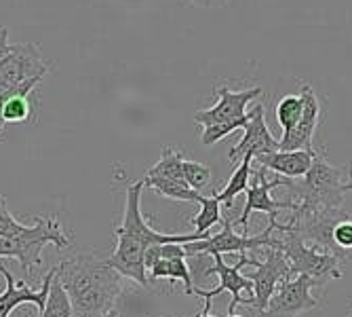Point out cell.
I'll use <instances>...</instances> for the list:
<instances>
[{
	"label": "cell",
	"instance_id": "8",
	"mask_svg": "<svg viewBox=\"0 0 352 317\" xmlns=\"http://www.w3.org/2000/svg\"><path fill=\"white\" fill-rule=\"evenodd\" d=\"M211 258L215 263H213V267H209L205 271V277L219 275V285H217V288H213V290L195 288V292H192V294H197V296H201L205 300H211V298H215V296H219L223 292H228L232 296V300L228 305V313H234L236 305H253V298H243L241 296L243 290H247V292L253 294V283H251V279L241 273L245 267H251V258L247 256V252L239 254V263L236 265H226V263H223V258H221V254H213Z\"/></svg>",
	"mask_w": 352,
	"mask_h": 317
},
{
	"label": "cell",
	"instance_id": "1",
	"mask_svg": "<svg viewBox=\"0 0 352 317\" xmlns=\"http://www.w3.org/2000/svg\"><path fill=\"white\" fill-rule=\"evenodd\" d=\"M57 279L68 292L76 317H102L114 309L122 292L118 271L93 254H78L63 260L57 267Z\"/></svg>",
	"mask_w": 352,
	"mask_h": 317
},
{
	"label": "cell",
	"instance_id": "24",
	"mask_svg": "<svg viewBox=\"0 0 352 317\" xmlns=\"http://www.w3.org/2000/svg\"><path fill=\"white\" fill-rule=\"evenodd\" d=\"M304 102L300 95H285L276 106V121L283 127V132L292 130V127L302 119Z\"/></svg>",
	"mask_w": 352,
	"mask_h": 317
},
{
	"label": "cell",
	"instance_id": "32",
	"mask_svg": "<svg viewBox=\"0 0 352 317\" xmlns=\"http://www.w3.org/2000/svg\"><path fill=\"white\" fill-rule=\"evenodd\" d=\"M209 311H211V300H205V309H203V313L199 317H213Z\"/></svg>",
	"mask_w": 352,
	"mask_h": 317
},
{
	"label": "cell",
	"instance_id": "23",
	"mask_svg": "<svg viewBox=\"0 0 352 317\" xmlns=\"http://www.w3.org/2000/svg\"><path fill=\"white\" fill-rule=\"evenodd\" d=\"M182 163H184V156H182L175 148H163L161 158H158V161L148 170V174H146V176H150V178L184 180Z\"/></svg>",
	"mask_w": 352,
	"mask_h": 317
},
{
	"label": "cell",
	"instance_id": "14",
	"mask_svg": "<svg viewBox=\"0 0 352 317\" xmlns=\"http://www.w3.org/2000/svg\"><path fill=\"white\" fill-rule=\"evenodd\" d=\"M245 134L243 140L230 148L228 158L232 163H239L245 154H251L253 158L260 154H268L272 150H278V140H274L272 132L268 130L266 119H264V106L255 104V108L249 112V123L243 127Z\"/></svg>",
	"mask_w": 352,
	"mask_h": 317
},
{
	"label": "cell",
	"instance_id": "29",
	"mask_svg": "<svg viewBox=\"0 0 352 317\" xmlns=\"http://www.w3.org/2000/svg\"><path fill=\"white\" fill-rule=\"evenodd\" d=\"M182 3L190 7H199V9H219V7H226L228 0H182Z\"/></svg>",
	"mask_w": 352,
	"mask_h": 317
},
{
	"label": "cell",
	"instance_id": "10",
	"mask_svg": "<svg viewBox=\"0 0 352 317\" xmlns=\"http://www.w3.org/2000/svg\"><path fill=\"white\" fill-rule=\"evenodd\" d=\"M251 267L258 269L247 275L253 283V307L258 311H264L278 285L294 277V271L289 267V260L285 258V254L276 247H266V260L251 258Z\"/></svg>",
	"mask_w": 352,
	"mask_h": 317
},
{
	"label": "cell",
	"instance_id": "35",
	"mask_svg": "<svg viewBox=\"0 0 352 317\" xmlns=\"http://www.w3.org/2000/svg\"><path fill=\"white\" fill-rule=\"evenodd\" d=\"M348 315H350V317H352V311H350V313H348Z\"/></svg>",
	"mask_w": 352,
	"mask_h": 317
},
{
	"label": "cell",
	"instance_id": "17",
	"mask_svg": "<svg viewBox=\"0 0 352 317\" xmlns=\"http://www.w3.org/2000/svg\"><path fill=\"white\" fill-rule=\"evenodd\" d=\"M41 81H43V76L30 79L5 93H0V136H3L7 123H23L30 119L32 108L28 102V95Z\"/></svg>",
	"mask_w": 352,
	"mask_h": 317
},
{
	"label": "cell",
	"instance_id": "22",
	"mask_svg": "<svg viewBox=\"0 0 352 317\" xmlns=\"http://www.w3.org/2000/svg\"><path fill=\"white\" fill-rule=\"evenodd\" d=\"M72 315H74V311H72L70 296H68L66 290H63V285H61V281L57 279V273H55L49 296H47V305L41 311V317H72Z\"/></svg>",
	"mask_w": 352,
	"mask_h": 317
},
{
	"label": "cell",
	"instance_id": "33",
	"mask_svg": "<svg viewBox=\"0 0 352 317\" xmlns=\"http://www.w3.org/2000/svg\"><path fill=\"white\" fill-rule=\"evenodd\" d=\"M102 317H120V315H118V313H116V311L112 309V311H108V313H104Z\"/></svg>",
	"mask_w": 352,
	"mask_h": 317
},
{
	"label": "cell",
	"instance_id": "11",
	"mask_svg": "<svg viewBox=\"0 0 352 317\" xmlns=\"http://www.w3.org/2000/svg\"><path fill=\"white\" fill-rule=\"evenodd\" d=\"M262 95V87H253L245 91H230L228 87H219V98L211 108L195 112V123L209 127L217 123H226V121H236L247 116V106L258 100Z\"/></svg>",
	"mask_w": 352,
	"mask_h": 317
},
{
	"label": "cell",
	"instance_id": "19",
	"mask_svg": "<svg viewBox=\"0 0 352 317\" xmlns=\"http://www.w3.org/2000/svg\"><path fill=\"white\" fill-rule=\"evenodd\" d=\"M156 279H171L184 281V292L192 294L195 292V285H192V277H190V267L186 265V258H161L150 271H148V281H156Z\"/></svg>",
	"mask_w": 352,
	"mask_h": 317
},
{
	"label": "cell",
	"instance_id": "18",
	"mask_svg": "<svg viewBox=\"0 0 352 317\" xmlns=\"http://www.w3.org/2000/svg\"><path fill=\"white\" fill-rule=\"evenodd\" d=\"M144 184L156 190L158 195H163L173 201H184V203H201L203 193L192 188L186 180H169V178H144Z\"/></svg>",
	"mask_w": 352,
	"mask_h": 317
},
{
	"label": "cell",
	"instance_id": "3",
	"mask_svg": "<svg viewBox=\"0 0 352 317\" xmlns=\"http://www.w3.org/2000/svg\"><path fill=\"white\" fill-rule=\"evenodd\" d=\"M47 243H53L57 249L70 245V237L63 233L55 216L38 218L36 225L28 227V231L21 235L15 237L0 235V258H15L19 260L25 273H32V269L41 267L43 247Z\"/></svg>",
	"mask_w": 352,
	"mask_h": 317
},
{
	"label": "cell",
	"instance_id": "30",
	"mask_svg": "<svg viewBox=\"0 0 352 317\" xmlns=\"http://www.w3.org/2000/svg\"><path fill=\"white\" fill-rule=\"evenodd\" d=\"M11 51V43H9V28H0V59H3L7 53Z\"/></svg>",
	"mask_w": 352,
	"mask_h": 317
},
{
	"label": "cell",
	"instance_id": "25",
	"mask_svg": "<svg viewBox=\"0 0 352 317\" xmlns=\"http://www.w3.org/2000/svg\"><path fill=\"white\" fill-rule=\"evenodd\" d=\"M182 172H184V180L195 188L199 190V193H203L205 188H211V167L205 165V163H199V161H186L182 163Z\"/></svg>",
	"mask_w": 352,
	"mask_h": 317
},
{
	"label": "cell",
	"instance_id": "31",
	"mask_svg": "<svg viewBox=\"0 0 352 317\" xmlns=\"http://www.w3.org/2000/svg\"><path fill=\"white\" fill-rule=\"evenodd\" d=\"M348 190H352V163L348 165V182L344 184V193H348Z\"/></svg>",
	"mask_w": 352,
	"mask_h": 317
},
{
	"label": "cell",
	"instance_id": "15",
	"mask_svg": "<svg viewBox=\"0 0 352 317\" xmlns=\"http://www.w3.org/2000/svg\"><path fill=\"white\" fill-rule=\"evenodd\" d=\"M144 252H146L144 243L126 235H116V249L112 252L110 258H106V265L118 271L120 277H129L135 283H140L142 288H146L150 281L144 265Z\"/></svg>",
	"mask_w": 352,
	"mask_h": 317
},
{
	"label": "cell",
	"instance_id": "5",
	"mask_svg": "<svg viewBox=\"0 0 352 317\" xmlns=\"http://www.w3.org/2000/svg\"><path fill=\"white\" fill-rule=\"evenodd\" d=\"M266 172H268V170L262 167V165H260L258 172H251V180H249V186H247V190H245L247 201H245V207H243L241 218L234 220V222H236V225H241L243 231L247 233L249 216H251L253 212H266V214H270V225H272L276 231H280V233H289V231L296 229V222L289 220V225H280L276 216H278L280 209H292V212H296V209H298V203L292 201V199H289V201H276V199H272V197H270V190L278 188L280 182H278V176L272 178V180H268V178H266Z\"/></svg>",
	"mask_w": 352,
	"mask_h": 317
},
{
	"label": "cell",
	"instance_id": "13",
	"mask_svg": "<svg viewBox=\"0 0 352 317\" xmlns=\"http://www.w3.org/2000/svg\"><path fill=\"white\" fill-rule=\"evenodd\" d=\"M55 273H57V267L51 269L45 275V281L41 285V290H34V288H30V285L25 281H21V279L15 281V277L9 273V269L5 265H0V275H3L5 281H7L5 292L0 294V317H9L13 313V309H17L21 305H34L38 311H43L45 305H47V296H49V290H51V283H53Z\"/></svg>",
	"mask_w": 352,
	"mask_h": 317
},
{
	"label": "cell",
	"instance_id": "26",
	"mask_svg": "<svg viewBox=\"0 0 352 317\" xmlns=\"http://www.w3.org/2000/svg\"><path fill=\"white\" fill-rule=\"evenodd\" d=\"M247 123H249V112H247V116L236 119V121H226V123L209 125V127H205L203 134H201V142H203V146H213V144H217L221 138L230 136L232 132L243 130V127H245Z\"/></svg>",
	"mask_w": 352,
	"mask_h": 317
},
{
	"label": "cell",
	"instance_id": "12",
	"mask_svg": "<svg viewBox=\"0 0 352 317\" xmlns=\"http://www.w3.org/2000/svg\"><path fill=\"white\" fill-rule=\"evenodd\" d=\"M300 98L304 102L302 119L292 127V130L283 132V138L278 140V150H308L314 152L312 136L318 127V116H321V102H318L316 93L310 85H302Z\"/></svg>",
	"mask_w": 352,
	"mask_h": 317
},
{
	"label": "cell",
	"instance_id": "9",
	"mask_svg": "<svg viewBox=\"0 0 352 317\" xmlns=\"http://www.w3.org/2000/svg\"><path fill=\"white\" fill-rule=\"evenodd\" d=\"M49 63L43 59L41 47L34 43L11 45V51L0 59V93H5L30 79L45 76Z\"/></svg>",
	"mask_w": 352,
	"mask_h": 317
},
{
	"label": "cell",
	"instance_id": "34",
	"mask_svg": "<svg viewBox=\"0 0 352 317\" xmlns=\"http://www.w3.org/2000/svg\"><path fill=\"white\" fill-rule=\"evenodd\" d=\"M228 317H243V315H236V313H228Z\"/></svg>",
	"mask_w": 352,
	"mask_h": 317
},
{
	"label": "cell",
	"instance_id": "16",
	"mask_svg": "<svg viewBox=\"0 0 352 317\" xmlns=\"http://www.w3.org/2000/svg\"><path fill=\"white\" fill-rule=\"evenodd\" d=\"M314 152H308V150H272L268 154L255 156V161H258L262 167L274 172L276 176L302 178L312 165Z\"/></svg>",
	"mask_w": 352,
	"mask_h": 317
},
{
	"label": "cell",
	"instance_id": "2",
	"mask_svg": "<svg viewBox=\"0 0 352 317\" xmlns=\"http://www.w3.org/2000/svg\"><path fill=\"white\" fill-rule=\"evenodd\" d=\"M280 186L292 190V201L298 203L296 212L329 209L340 207L344 197V184L340 182V170L327 163L321 152H314L312 165L302 178H283L278 176Z\"/></svg>",
	"mask_w": 352,
	"mask_h": 317
},
{
	"label": "cell",
	"instance_id": "28",
	"mask_svg": "<svg viewBox=\"0 0 352 317\" xmlns=\"http://www.w3.org/2000/svg\"><path fill=\"white\" fill-rule=\"evenodd\" d=\"M333 243L338 249H352V218H344L333 227Z\"/></svg>",
	"mask_w": 352,
	"mask_h": 317
},
{
	"label": "cell",
	"instance_id": "21",
	"mask_svg": "<svg viewBox=\"0 0 352 317\" xmlns=\"http://www.w3.org/2000/svg\"><path fill=\"white\" fill-rule=\"evenodd\" d=\"M221 203H219V199L215 197V193L211 195V197H205L203 195V199H201V209H199V214L192 218V227H195V233H199V235H203V237H209L211 233V229L215 227V225H221Z\"/></svg>",
	"mask_w": 352,
	"mask_h": 317
},
{
	"label": "cell",
	"instance_id": "27",
	"mask_svg": "<svg viewBox=\"0 0 352 317\" xmlns=\"http://www.w3.org/2000/svg\"><path fill=\"white\" fill-rule=\"evenodd\" d=\"M28 231V225H21V222L15 220V216L9 212L7 207V199L0 197V235L7 237H15Z\"/></svg>",
	"mask_w": 352,
	"mask_h": 317
},
{
	"label": "cell",
	"instance_id": "7",
	"mask_svg": "<svg viewBox=\"0 0 352 317\" xmlns=\"http://www.w3.org/2000/svg\"><path fill=\"white\" fill-rule=\"evenodd\" d=\"M314 285H318V281L308 275H294L283 281L270 296L266 309L260 311V317H300L302 313L318 309L321 303L312 296Z\"/></svg>",
	"mask_w": 352,
	"mask_h": 317
},
{
	"label": "cell",
	"instance_id": "20",
	"mask_svg": "<svg viewBox=\"0 0 352 317\" xmlns=\"http://www.w3.org/2000/svg\"><path fill=\"white\" fill-rule=\"evenodd\" d=\"M251 163H253V156L251 154H245L241 161H239V167L232 172L228 184L223 186L221 193H215V197L219 199L221 205L226 207H232V201L236 199V195L245 193L247 186H249V180H251Z\"/></svg>",
	"mask_w": 352,
	"mask_h": 317
},
{
	"label": "cell",
	"instance_id": "6",
	"mask_svg": "<svg viewBox=\"0 0 352 317\" xmlns=\"http://www.w3.org/2000/svg\"><path fill=\"white\" fill-rule=\"evenodd\" d=\"M276 229L270 225L260 235H253V237H249L247 233L236 235L234 233V222L232 220H221V231L219 233L209 235L205 239L188 241V243H182V245L186 249V256H197V254H209V256H213V254H228V252L243 254V252H249V249L268 247L272 243V233Z\"/></svg>",
	"mask_w": 352,
	"mask_h": 317
},
{
	"label": "cell",
	"instance_id": "4",
	"mask_svg": "<svg viewBox=\"0 0 352 317\" xmlns=\"http://www.w3.org/2000/svg\"><path fill=\"white\" fill-rule=\"evenodd\" d=\"M283 235H285L283 239L272 237V243L268 247H276L285 254V258L289 260L294 275H308V277L316 279L318 283H323L327 277H331V279L342 277L338 254L323 249L318 245L306 243L304 237L298 233V229H294L289 233H283Z\"/></svg>",
	"mask_w": 352,
	"mask_h": 317
}]
</instances>
